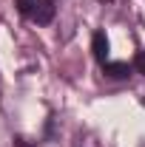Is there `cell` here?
Here are the masks:
<instances>
[{
  "instance_id": "cell-2",
  "label": "cell",
  "mask_w": 145,
  "mask_h": 147,
  "mask_svg": "<svg viewBox=\"0 0 145 147\" xmlns=\"http://www.w3.org/2000/svg\"><path fill=\"white\" fill-rule=\"evenodd\" d=\"M91 51H94V57H97L100 65L108 62V37H105V31H94V37H91Z\"/></svg>"
},
{
  "instance_id": "cell-4",
  "label": "cell",
  "mask_w": 145,
  "mask_h": 147,
  "mask_svg": "<svg viewBox=\"0 0 145 147\" xmlns=\"http://www.w3.org/2000/svg\"><path fill=\"white\" fill-rule=\"evenodd\" d=\"M14 6H17V11L23 17H31V11H34L37 0H14Z\"/></svg>"
},
{
  "instance_id": "cell-1",
  "label": "cell",
  "mask_w": 145,
  "mask_h": 147,
  "mask_svg": "<svg viewBox=\"0 0 145 147\" xmlns=\"http://www.w3.org/2000/svg\"><path fill=\"white\" fill-rule=\"evenodd\" d=\"M54 14H57V3L54 0H37V6H34V11H31L29 20H34L37 26H49V23L54 20Z\"/></svg>"
},
{
  "instance_id": "cell-5",
  "label": "cell",
  "mask_w": 145,
  "mask_h": 147,
  "mask_svg": "<svg viewBox=\"0 0 145 147\" xmlns=\"http://www.w3.org/2000/svg\"><path fill=\"white\" fill-rule=\"evenodd\" d=\"M134 71L145 76V51H140V54L134 57Z\"/></svg>"
},
{
  "instance_id": "cell-6",
  "label": "cell",
  "mask_w": 145,
  "mask_h": 147,
  "mask_svg": "<svg viewBox=\"0 0 145 147\" xmlns=\"http://www.w3.org/2000/svg\"><path fill=\"white\" fill-rule=\"evenodd\" d=\"M14 142H17V147H29L26 142H23V139H14Z\"/></svg>"
},
{
  "instance_id": "cell-3",
  "label": "cell",
  "mask_w": 145,
  "mask_h": 147,
  "mask_svg": "<svg viewBox=\"0 0 145 147\" xmlns=\"http://www.w3.org/2000/svg\"><path fill=\"white\" fill-rule=\"evenodd\" d=\"M103 74H105V76H108V79H128V76H131V65H128V62H105V65H103Z\"/></svg>"
}]
</instances>
